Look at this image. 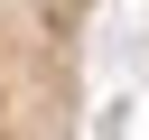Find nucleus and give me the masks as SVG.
Returning a JSON list of instances; mask_svg holds the SVG:
<instances>
[{"mask_svg":"<svg viewBox=\"0 0 149 140\" xmlns=\"http://www.w3.org/2000/svg\"><path fill=\"white\" fill-rule=\"evenodd\" d=\"M93 0H0V140H84Z\"/></svg>","mask_w":149,"mask_h":140,"instance_id":"obj_1","label":"nucleus"}]
</instances>
